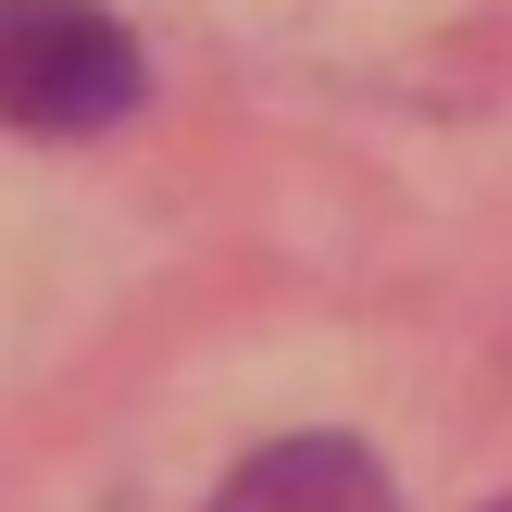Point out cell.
Masks as SVG:
<instances>
[{
  "label": "cell",
  "instance_id": "3957f363",
  "mask_svg": "<svg viewBox=\"0 0 512 512\" xmlns=\"http://www.w3.org/2000/svg\"><path fill=\"white\" fill-rule=\"evenodd\" d=\"M488 512H512V500H488Z\"/></svg>",
  "mask_w": 512,
  "mask_h": 512
},
{
  "label": "cell",
  "instance_id": "7a4b0ae2",
  "mask_svg": "<svg viewBox=\"0 0 512 512\" xmlns=\"http://www.w3.org/2000/svg\"><path fill=\"white\" fill-rule=\"evenodd\" d=\"M213 512H400V488L363 438H275L213 488Z\"/></svg>",
  "mask_w": 512,
  "mask_h": 512
},
{
  "label": "cell",
  "instance_id": "6da1fadb",
  "mask_svg": "<svg viewBox=\"0 0 512 512\" xmlns=\"http://www.w3.org/2000/svg\"><path fill=\"white\" fill-rule=\"evenodd\" d=\"M150 100V50L100 0H0V125L13 138H100Z\"/></svg>",
  "mask_w": 512,
  "mask_h": 512
}]
</instances>
